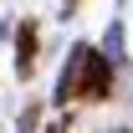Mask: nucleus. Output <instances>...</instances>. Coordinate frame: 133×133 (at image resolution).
Instances as JSON below:
<instances>
[{"mask_svg":"<svg viewBox=\"0 0 133 133\" xmlns=\"http://www.w3.org/2000/svg\"><path fill=\"white\" fill-rule=\"evenodd\" d=\"M46 133H62V128H56V123H51V128H46Z\"/></svg>","mask_w":133,"mask_h":133,"instance_id":"4","label":"nucleus"},{"mask_svg":"<svg viewBox=\"0 0 133 133\" xmlns=\"http://www.w3.org/2000/svg\"><path fill=\"white\" fill-rule=\"evenodd\" d=\"M102 56H108V62H118V56H123V26H118V21H108V36H102Z\"/></svg>","mask_w":133,"mask_h":133,"instance_id":"3","label":"nucleus"},{"mask_svg":"<svg viewBox=\"0 0 133 133\" xmlns=\"http://www.w3.org/2000/svg\"><path fill=\"white\" fill-rule=\"evenodd\" d=\"M113 92V62L102 56L97 46H87V41H77L72 46V56H66V66H62V77H56V102H102Z\"/></svg>","mask_w":133,"mask_h":133,"instance_id":"1","label":"nucleus"},{"mask_svg":"<svg viewBox=\"0 0 133 133\" xmlns=\"http://www.w3.org/2000/svg\"><path fill=\"white\" fill-rule=\"evenodd\" d=\"M31 66H36V26L26 21V26L16 31V72L31 77Z\"/></svg>","mask_w":133,"mask_h":133,"instance_id":"2","label":"nucleus"}]
</instances>
